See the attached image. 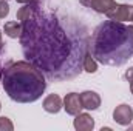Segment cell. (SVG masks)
<instances>
[{
	"mask_svg": "<svg viewBox=\"0 0 133 131\" xmlns=\"http://www.w3.org/2000/svg\"><path fill=\"white\" fill-rule=\"evenodd\" d=\"M17 20L22 25L19 39L28 62L53 80L81 74L90 42L87 34L79 33L73 37L71 34L77 30L68 33L56 14L42 11L39 2L25 3L17 11Z\"/></svg>",
	"mask_w": 133,
	"mask_h": 131,
	"instance_id": "cell-1",
	"label": "cell"
},
{
	"mask_svg": "<svg viewBox=\"0 0 133 131\" xmlns=\"http://www.w3.org/2000/svg\"><path fill=\"white\" fill-rule=\"evenodd\" d=\"M88 51L96 59L108 66L124 65L133 54V43L122 22L105 20L95 30L88 42Z\"/></svg>",
	"mask_w": 133,
	"mask_h": 131,
	"instance_id": "cell-2",
	"label": "cell"
},
{
	"mask_svg": "<svg viewBox=\"0 0 133 131\" xmlns=\"http://www.w3.org/2000/svg\"><path fill=\"white\" fill-rule=\"evenodd\" d=\"M2 85L8 97L17 103H33L46 90L43 72L28 60L11 62L5 66Z\"/></svg>",
	"mask_w": 133,
	"mask_h": 131,
	"instance_id": "cell-3",
	"label": "cell"
},
{
	"mask_svg": "<svg viewBox=\"0 0 133 131\" xmlns=\"http://www.w3.org/2000/svg\"><path fill=\"white\" fill-rule=\"evenodd\" d=\"M107 17L116 22H133V5H115L108 12Z\"/></svg>",
	"mask_w": 133,
	"mask_h": 131,
	"instance_id": "cell-4",
	"label": "cell"
},
{
	"mask_svg": "<svg viewBox=\"0 0 133 131\" xmlns=\"http://www.w3.org/2000/svg\"><path fill=\"white\" fill-rule=\"evenodd\" d=\"M113 120H115L116 123L122 125V127L130 125L132 120H133L132 106L127 105V103H121V105H118V106L115 108V111H113Z\"/></svg>",
	"mask_w": 133,
	"mask_h": 131,
	"instance_id": "cell-5",
	"label": "cell"
},
{
	"mask_svg": "<svg viewBox=\"0 0 133 131\" xmlns=\"http://www.w3.org/2000/svg\"><path fill=\"white\" fill-rule=\"evenodd\" d=\"M82 102H81V96L77 93H68L64 99V110L66 114L70 116H76L82 111Z\"/></svg>",
	"mask_w": 133,
	"mask_h": 131,
	"instance_id": "cell-6",
	"label": "cell"
},
{
	"mask_svg": "<svg viewBox=\"0 0 133 131\" xmlns=\"http://www.w3.org/2000/svg\"><path fill=\"white\" fill-rule=\"evenodd\" d=\"M81 96V102H82V106L85 110H90V111H95L101 106V96L95 91H84L79 94Z\"/></svg>",
	"mask_w": 133,
	"mask_h": 131,
	"instance_id": "cell-7",
	"label": "cell"
},
{
	"mask_svg": "<svg viewBox=\"0 0 133 131\" xmlns=\"http://www.w3.org/2000/svg\"><path fill=\"white\" fill-rule=\"evenodd\" d=\"M74 130L77 131H91L95 128V119L88 114V113H79L74 116Z\"/></svg>",
	"mask_w": 133,
	"mask_h": 131,
	"instance_id": "cell-8",
	"label": "cell"
},
{
	"mask_svg": "<svg viewBox=\"0 0 133 131\" xmlns=\"http://www.w3.org/2000/svg\"><path fill=\"white\" fill-rule=\"evenodd\" d=\"M64 108V100L57 94H48L43 99V110L50 114H56Z\"/></svg>",
	"mask_w": 133,
	"mask_h": 131,
	"instance_id": "cell-9",
	"label": "cell"
},
{
	"mask_svg": "<svg viewBox=\"0 0 133 131\" xmlns=\"http://www.w3.org/2000/svg\"><path fill=\"white\" fill-rule=\"evenodd\" d=\"M115 5H116L115 0H93V3H91L90 8H93L99 14H107Z\"/></svg>",
	"mask_w": 133,
	"mask_h": 131,
	"instance_id": "cell-10",
	"label": "cell"
},
{
	"mask_svg": "<svg viewBox=\"0 0 133 131\" xmlns=\"http://www.w3.org/2000/svg\"><path fill=\"white\" fill-rule=\"evenodd\" d=\"M3 31L9 39H17L20 37V33H22V25L20 22H6L3 26Z\"/></svg>",
	"mask_w": 133,
	"mask_h": 131,
	"instance_id": "cell-11",
	"label": "cell"
},
{
	"mask_svg": "<svg viewBox=\"0 0 133 131\" xmlns=\"http://www.w3.org/2000/svg\"><path fill=\"white\" fill-rule=\"evenodd\" d=\"M82 68H84L87 72H90V74H95V72L98 71V62H96V59L91 56V53H90L88 49H87V53H85V56H84Z\"/></svg>",
	"mask_w": 133,
	"mask_h": 131,
	"instance_id": "cell-12",
	"label": "cell"
},
{
	"mask_svg": "<svg viewBox=\"0 0 133 131\" xmlns=\"http://www.w3.org/2000/svg\"><path fill=\"white\" fill-rule=\"evenodd\" d=\"M14 130V123L11 122V119L2 116L0 117V131H12Z\"/></svg>",
	"mask_w": 133,
	"mask_h": 131,
	"instance_id": "cell-13",
	"label": "cell"
},
{
	"mask_svg": "<svg viewBox=\"0 0 133 131\" xmlns=\"http://www.w3.org/2000/svg\"><path fill=\"white\" fill-rule=\"evenodd\" d=\"M9 14V5L8 0H0V19H5Z\"/></svg>",
	"mask_w": 133,
	"mask_h": 131,
	"instance_id": "cell-14",
	"label": "cell"
},
{
	"mask_svg": "<svg viewBox=\"0 0 133 131\" xmlns=\"http://www.w3.org/2000/svg\"><path fill=\"white\" fill-rule=\"evenodd\" d=\"M125 79L129 82H133V66H130L127 71H125Z\"/></svg>",
	"mask_w": 133,
	"mask_h": 131,
	"instance_id": "cell-15",
	"label": "cell"
},
{
	"mask_svg": "<svg viewBox=\"0 0 133 131\" xmlns=\"http://www.w3.org/2000/svg\"><path fill=\"white\" fill-rule=\"evenodd\" d=\"M127 31H129L130 40H132V43H133V25H129V26H127Z\"/></svg>",
	"mask_w": 133,
	"mask_h": 131,
	"instance_id": "cell-16",
	"label": "cell"
},
{
	"mask_svg": "<svg viewBox=\"0 0 133 131\" xmlns=\"http://www.w3.org/2000/svg\"><path fill=\"white\" fill-rule=\"evenodd\" d=\"M84 6H91V3H93V0H79Z\"/></svg>",
	"mask_w": 133,
	"mask_h": 131,
	"instance_id": "cell-17",
	"label": "cell"
},
{
	"mask_svg": "<svg viewBox=\"0 0 133 131\" xmlns=\"http://www.w3.org/2000/svg\"><path fill=\"white\" fill-rule=\"evenodd\" d=\"M17 3H22V5H25V3H30V2H36V0H16Z\"/></svg>",
	"mask_w": 133,
	"mask_h": 131,
	"instance_id": "cell-18",
	"label": "cell"
},
{
	"mask_svg": "<svg viewBox=\"0 0 133 131\" xmlns=\"http://www.w3.org/2000/svg\"><path fill=\"white\" fill-rule=\"evenodd\" d=\"M3 51V40H2V33H0V53Z\"/></svg>",
	"mask_w": 133,
	"mask_h": 131,
	"instance_id": "cell-19",
	"label": "cell"
},
{
	"mask_svg": "<svg viewBox=\"0 0 133 131\" xmlns=\"http://www.w3.org/2000/svg\"><path fill=\"white\" fill-rule=\"evenodd\" d=\"M2 72H3V68L0 66V82H2Z\"/></svg>",
	"mask_w": 133,
	"mask_h": 131,
	"instance_id": "cell-20",
	"label": "cell"
},
{
	"mask_svg": "<svg viewBox=\"0 0 133 131\" xmlns=\"http://www.w3.org/2000/svg\"><path fill=\"white\" fill-rule=\"evenodd\" d=\"M130 91H132V94H133V82H130Z\"/></svg>",
	"mask_w": 133,
	"mask_h": 131,
	"instance_id": "cell-21",
	"label": "cell"
},
{
	"mask_svg": "<svg viewBox=\"0 0 133 131\" xmlns=\"http://www.w3.org/2000/svg\"><path fill=\"white\" fill-rule=\"evenodd\" d=\"M0 110H2V103H0Z\"/></svg>",
	"mask_w": 133,
	"mask_h": 131,
	"instance_id": "cell-22",
	"label": "cell"
},
{
	"mask_svg": "<svg viewBox=\"0 0 133 131\" xmlns=\"http://www.w3.org/2000/svg\"><path fill=\"white\" fill-rule=\"evenodd\" d=\"M130 128H132V130H133V127H130Z\"/></svg>",
	"mask_w": 133,
	"mask_h": 131,
	"instance_id": "cell-23",
	"label": "cell"
},
{
	"mask_svg": "<svg viewBox=\"0 0 133 131\" xmlns=\"http://www.w3.org/2000/svg\"><path fill=\"white\" fill-rule=\"evenodd\" d=\"M36 2H39V0H36Z\"/></svg>",
	"mask_w": 133,
	"mask_h": 131,
	"instance_id": "cell-24",
	"label": "cell"
}]
</instances>
